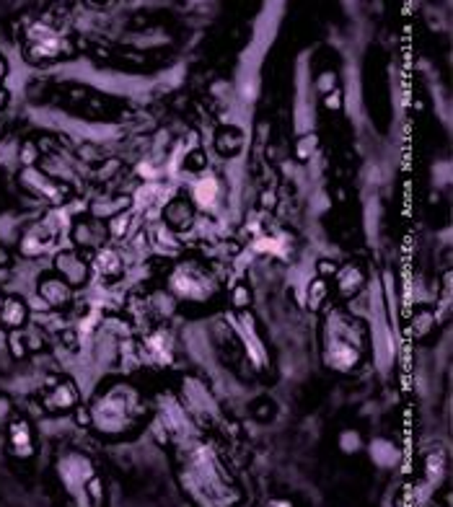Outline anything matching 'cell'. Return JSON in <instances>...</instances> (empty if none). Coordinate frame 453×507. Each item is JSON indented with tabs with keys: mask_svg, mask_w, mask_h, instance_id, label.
I'll return each mask as SVG.
<instances>
[{
	"mask_svg": "<svg viewBox=\"0 0 453 507\" xmlns=\"http://www.w3.org/2000/svg\"><path fill=\"white\" fill-rule=\"evenodd\" d=\"M321 360L329 370L350 375L362 365L368 354V329L360 318L344 308H329L321 318Z\"/></svg>",
	"mask_w": 453,
	"mask_h": 507,
	"instance_id": "cell-1",
	"label": "cell"
},
{
	"mask_svg": "<svg viewBox=\"0 0 453 507\" xmlns=\"http://www.w3.org/2000/svg\"><path fill=\"white\" fill-rule=\"evenodd\" d=\"M181 481L202 507H231L238 499V489L233 487L215 451L199 440L187 445V466Z\"/></svg>",
	"mask_w": 453,
	"mask_h": 507,
	"instance_id": "cell-2",
	"label": "cell"
},
{
	"mask_svg": "<svg viewBox=\"0 0 453 507\" xmlns=\"http://www.w3.org/2000/svg\"><path fill=\"white\" fill-rule=\"evenodd\" d=\"M143 396L130 380H112L91 398V427L104 437H125L140 425Z\"/></svg>",
	"mask_w": 453,
	"mask_h": 507,
	"instance_id": "cell-3",
	"label": "cell"
},
{
	"mask_svg": "<svg viewBox=\"0 0 453 507\" xmlns=\"http://www.w3.org/2000/svg\"><path fill=\"white\" fill-rule=\"evenodd\" d=\"M166 288L171 292V298L190 303V306H202V303H210L215 298L217 282L208 267H202L194 259H184V262L171 267Z\"/></svg>",
	"mask_w": 453,
	"mask_h": 507,
	"instance_id": "cell-4",
	"label": "cell"
},
{
	"mask_svg": "<svg viewBox=\"0 0 453 507\" xmlns=\"http://www.w3.org/2000/svg\"><path fill=\"white\" fill-rule=\"evenodd\" d=\"M57 479L68 492V497L72 499V507H93L89 497V481L96 476V466L86 453L81 451H68L57 458Z\"/></svg>",
	"mask_w": 453,
	"mask_h": 507,
	"instance_id": "cell-5",
	"label": "cell"
},
{
	"mask_svg": "<svg viewBox=\"0 0 453 507\" xmlns=\"http://www.w3.org/2000/svg\"><path fill=\"white\" fill-rule=\"evenodd\" d=\"M24 52L29 63H54L72 52L70 39L45 21L29 24L24 31Z\"/></svg>",
	"mask_w": 453,
	"mask_h": 507,
	"instance_id": "cell-6",
	"label": "cell"
},
{
	"mask_svg": "<svg viewBox=\"0 0 453 507\" xmlns=\"http://www.w3.org/2000/svg\"><path fill=\"white\" fill-rule=\"evenodd\" d=\"M228 324L233 326L236 336L241 339L244 344V352L249 357L256 370H264L267 365H270V357H267V344L264 339L259 336V329H256V321L249 311H233L231 316H228Z\"/></svg>",
	"mask_w": 453,
	"mask_h": 507,
	"instance_id": "cell-7",
	"label": "cell"
},
{
	"mask_svg": "<svg viewBox=\"0 0 453 507\" xmlns=\"http://www.w3.org/2000/svg\"><path fill=\"white\" fill-rule=\"evenodd\" d=\"M158 419H161V425L166 427V432L171 435L174 440H179V443H194L197 437V427H194V419L190 416V412L184 409V404H181L176 396H166L163 393L161 398H158Z\"/></svg>",
	"mask_w": 453,
	"mask_h": 507,
	"instance_id": "cell-8",
	"label": "cell"
},
{
	"mask_svg": "<svg viewBox=\"0 0 453 507\" xmlns=\"http://www.w3.org/2000/svg\"><path fill=\"white\" fill-rule=\"evenodd\" d=\"M190 197L192 208H197L205 215H215L217 210L223 208V202H226V184H223V179L215 171L202 169V173L192 181Z\"/></svg>",
	"mask_w": 453,
	"mask_h": 507,
	"instance_id": "cell-9",
	"label": "cell"
},
{
	"mask_svg": "<svg viewBox=\"0 0 453 507\" xmlns=\"http://www.w3.org/2000/svg\"><path fill=\"white\" fill-rule=\"evenodd\" d=\"M16 181L26 194L42 199V202H49V205H60L65 199V194H68V189H65L60 181H54L49 173L39 171L36 166H21Z\"/></svg>",
	"mask_w": 453,
	"mask_h": 507,
	"instance_id": "cell-10",
	"label": "cell"
},
{
	"mask_svg": "<svg viewBox=\"0 0 453 507\" xmlns=\"http://www.w3.org/2000/svg\"><path fill=\"white\" fill-rule=\"evenodd\" d=\"M54 272L75 290V288H83L91 280V262L78 249H63V251H57V256H54Z\"/></svg>",
	"mask_w": 453,
	"mask_h": 507,
	"instance_id": "cell-11",
	"label": "cell"
},
{
	"mask_svg": "<svg viewBox=\"0 0 453 507\" xmlns=\"http://www.w3.org/2000/svg\"><path fill=\"white\" fill-rule=\"evenodd\" d=\"M36 295H39V300L47 308H52V311H63V308H68L72 303V288L57 272H47V274L39 277V282H36Z\"/></svg>",
	"mask_w": 453,
	"mask_h": 507,
	"instance_id": "cell-12",
	"label": "cell"
},
{
	"mask_svg": "<svg viewBox=\"0 0 453 507\" xmlns=\"http://www.w3.org/2000/svg\"><path fill=\"white\" fill-rule=\"evenodd\" d=\"M8 448L16 458H31L36 453V440H34V430L29 425L26 419H10L8 425Z\"/></svg>",
	"mask_w": 453,
	"mask_h": 507,
	"instance_id": "cell-13",
	"label": "cell"
},
{
	"mask_svg": "<svg viewBox=\"0 0 453 507\" xmlns=\"http://www.w3.org/2000/svg\"><path fill=\"white\" fill-rule=\"evenodd\" d=\"M78 398L81 396H78V389L72 380H54L52 389L45 393V409L47 412H72L78 407Z\"/></svg>",
	"mask_w": 453,
	"mask_h": 507,
	"instance_id": "cell-14",
	"label": "cell"
},
{
	"mask_svg": "<svg viewBox=\"0 0 453 507\" xmlns=\"http://www.w3.org/2000/svg\"><path fill=\"white\" fill-rule=\"evenodd\" d=\"M143 357L148 362H153V365H171L174 360V336L169 332H153V334L145 336L143 342Z\"/></svg>",
	"mask_w": 453,
	"mask_h": 507,
	"instance_id": "cell-15",
	"label": "cell"
},
{
	"mask_svg": "<svg viewBox=\"0 0 453 507\" xmlns=\"http://www.w3.org/2000/svg\"><path fill=\"white\" fill-rule=\"evenodd\" d=\"M57 238V235L47 228L45 220H39V223H34V226L29 228L26 233L21 235V241H18V251L24 254V256H29V259H34V256H42V254L52 246V241Z\"/></svg>",
	"mask_w": 453,
	"mask_h": 507,
	"instance_id": "cell-16",
	"label": "cell"
},
{
	"mask_svg": "<svg viewBox=\"0 0 453 507\" xmlns=\"http://www.w3.org/2000/svg\"><path fill=\"white\" fill-rule=\"evenodd\" d=\"M91 272H96L104 280H117L125 272V256L114 249V246H101L93 251V262H91Z\"/></svg>",
	"mask_w": 453,
	"mask_h": 507,
	"instance_id": "cell-17",
	"label": "cell"
},
{
	"mask_svg": "<svg viewBox=\"0 0 453 507\" xmlns=\"http://www.w3.org/2000/svg\"><path fill=\"white\" fill-rule=\"evenodd\" d=\"M335 285H337V292H339L344 300L355 298V295L365 288V270L355 262L342 264V267H337V272H335Z\"/></svg>",
	"mask_w": 453,
	"mask_h": 507,
	"instance_id": "cell-18",
	"label": "cell"
},
{
	"mask_svg": "<svg viewBox=\"0 0 453 507\" xmlns=\"http://www.w3.org/2000/svg\"><path fill=\"white\" fill-rule=\"evenodd\" d=\"M72 244L86 251H96L107 244V228L93 220H78L72 226Z\"/></svg>",
	"mask_w": 453,
	"mask_h": 507,
	"instance_id": "cell-19",
	"label": "cell"
},
{
	"mask_svg": "<svg viewBox=\"0 0 453 507\" xmlns=\"http://www.w3.org/2000/svg\"><path fill=\"white\" fill-rule=\"evenodd\" d=\"M29 321V306L24 298H18V295H6L3 303H0V326L3 329H10V332H16L21 326Z\"/></svg>",
	"mask_w": 453,
	"mask_h": 507,
	"instance_id": "cell-20",
	"label": "cell"
},
{
	"mask_svg": "<svg viewBox=\"0 0 453 507\" xmlns=\"http://www.w3.org/2000/svg\"><path fill=\"white\" fill-rule=\"evenodd\" d=\"M151 241H153L155 249L163 254H179L181 246H184L179 238V231H174L166 220H161V223H155V226L151 228Z\"/></svg>",
	"mask_w": 453,
	"mask_h": 507,
	"instance_id": "cell-21",
	"label": "cell"
},
{
	"mask_svg": "<svg viewBox=\"0 0 453 507\" xmlns=\"http://www.w3.org/2000/svg\"><path fill=\"white\" fill-rule=\"evenodd\" d=\"M368 453H371V461L376 463V466H381V469L397 466V461H399L397 445L391 443V440H383V437L373 440V443L368 445Z\"/></svg>",
	"mask_w": 453,
	"mask_h": 507,
	"instance_id": "cell-22",
	"label": "cell"
},
{
	"mask_svg": "<svg viewBox=\"0 0 453 507\" xmlns=\"http://www.w3.org/2000/svg\"><path fill=\"white\" fill-rule=\"evenodd\" d=\"M215 148H217V153L236 155L241 148H244V135H241V130H238V127H223L220 135L215 137Z\"/></svg>",
	"mask_w": 453,
	"mask_h": 507,
	"instance_id": "cell-23",
	"label": "cell"
},
{
	"mask_svg": "<svg viewBox=\"0 0 453 507\" xmlns=\"http://www.w3.org/2000/svg\"><path fill=\"white\" fill-rule=\"evenodd\" d=\"M329 298V285H326V277H314L308 282L306 288V308L308 311H321V306Z\"/></svg>",
	"mask_w": 453,
	"mask_h": 507,
	"instance_id": "cell-24",
	"label": "cell"
},
{
	"mask_svg": "<svg viewBox=\"0 0 453 507\" xmlns=\"http://www.w3.org/2000/svg\"><path fill=\"white\" fill-rule=\"evenodd\" d=\"M445 476V455L443 453H430L425 461V479L430 487H438Z\"/></svg>",
	"mask_w": 453,
	"mask_h": 507,
	"instance_id": "cell-25",
	"label": "cell"
},
{
	"mask_svg": "<svg viewBox=\"0 0 453 507\" xmlns=\"http://www.w3.org/2000/svg\"><path fill=\"white\" fill-rule=\"evenodd\" d=\"M155 202H166V194H163V187L158 184V181H148L143 189L137 192L135 197V205L137 208H151V205H155Z\"/></svg>",
	"mask_w": 453,
	"mask_h": 507,
	"instance_id": "cell-26",
	"label": "cell"
},
{
	"mask_svg": "<svg viewBox=\"0 0 453 507\" xmlns=\"http://www.w3.org/2000/svg\"><path fill=\"white\" fill-rule=\"evenodd\" d=\"M285 246H288V238H280V235H259L252 244V249L259 254H277V256H282Z\"/></svg>",
	"mask_w": 453,
	"mask_h": 507,
	"instance_id": "cell-27",
	"label": "cell"
},
{
	"mask_svg": "<svg viewBox=\"0 0 453 507\" xmlns=\"http://www.w3.org/2000/svg\"><path fill=\"white\" fill-rule=\"evenodd\" d=\"M337 445H339V451L344 453V455H355V453H360L362 451V435L358 432V430H342L339 432V437H337Z\"/></svg>",
	"mask_w": 453,
	"mask_h": 507,
	"instance_id": "cell-28",
	"label": "cell"
},
{
	"mask_svg": "<svg viewBox=\"0 0 453 507\" xmlns=\"http://www.w3.org/2000/svg\"><path fill=\"white\" fill-rule=\"evenodd\" d=\"M130 223H132V212L130 210H119L117 215H112L109 217V223H107V231H109V235L112 238H125V233L130 231Z\"/></svg>",
	"mask_w": 453,
	"mask_h": 507,
	"instance_id": "cell-29",
	"label": "cell"
},
{
	"mask_svg": "<svg viewBox=\"0 0 453 507\" xmlns=\"http://www.w3.org/2000/svg\"><path fill=\"white\" fill-rule=\"evenodd\" d=\"M318 148V135L316 132H303V135L295 140V158L298 161H308V158H314V153H316Z\"/></svg>",
	"mask_w": 453,
	"mask_h": 507,
	"instance_id": "cell-30",
	"label": "cell"
},
{
	"mask_svg": "<svg viewBox=\"0 0 453 507\" xmlns=\"http://www.w3.org/2000/svg\"><path fill=\"white\" fill-rule=\"evenodd\" d=\"M316 91L321 93V96H326V93H332V91L339 88V75H337V70H321L316 75Z\"/></svg>",
	"mask_w": 453,
	"mask_h": 507,
	"instance_id": "cell-31",
	"label": "cell"
},
{
	"mask_svg": "<svg viewBox=\"0 0 453 507\" xmlns=\"http://www.w3.org/2000/svg\"><path fill=\"white\" fill-rule=\"evenodd\" d=\"M231 306H233L236 311H249V306H252V290L246 288L244 282H238V285L231 290Z\"/></svg>",
	"mask_w": 453,
	"mask_h": 507,
	"instance_id": "cell-32",
	"label": "cell"
},
{
	"mask_svg": "<svg viewBox=\"0 0 453 507\" xmlns=\"http://www.w3.org/2000/svg\"><path fill=\"white\" fill-rule=\"evenodd\" d=\"M433 324H435V316H433V313H427V311H420V313H417V318H415V332L420 336H425L427 329H430Z\"/></svg>",
	"mask_w": 453,
	"mask_h": 507,
	"instance_id": "cell-33",
	"label": "cell"
},
{
	"mask_svg": "<svg viewBox=\"0 0 453 507\" xmlns=\"http://www.w3.org/2000/svg\"><path fill=\"white\" fill-rule=\"evenodd\" d=\"M36 158H39V150H36V145L31 140L21 145V163L24 166H36Z\"/></svg>",
	"mask_w": 453,
	"mask_h": 507,
	"instance_id": "cell-34",
	"label": "cell"
},
{
	"mask_svg": "<svg viewBox=\"0 0 453 507\" xmlns=\"http://www.w3.org/2000/svg\"><path fill=\"white\" fill-rule=\"evenodd\" d=\"M324 109L326 111H339V109H342V91L337 88V91H332V93H326Z\"/></svg>",
	"mask_w": 453,
	"mask_h": 507,
	"instance_id": "cell-35",
	"label": "cell"
},
{
	"mask_svg": "<svg viewBox=\"0 0 453 507\" xmlns=\"http://www.w3.org/2000/svg\"><path fill=\"white\" fill-rule=\"evenodd\" d=\"M316 274L318 277H329V274H335L337 272V264L335 262H329V259H321V262L316 264Z\"/></svg>",
	"mask_w": 453,
	"mask_h": 507,
	"instance_id": "cell-36",
	"label": "cell"
},
{
	"mask_svg": "<svg viewBox=\"0 0 453 507\" xmlns=\"http://www.w3.org/2000/svg\"><path fill=\"white\" fill-rule=\"evenodd\" d=\"M75 422L81 427H91V414H89V409H83L81 404L75 407Z\"/></svg>",
	"mask_w": 453,
	"mask_h": 507,
	"instance_id": "cell-37",
	"label": "cell"
},
{
	"mask_svg": "<svg viewBox=\"0 0 453 507\" xmlns=\"http://www.w3.org/2000/svg\"><path fill=\"white\" fill-rule=\"evenodd\" d=\"M264 507H293V502L290 499H285V497H275V499H270Z\"/></svg>",
	"mask_w": 453,
	"mask_h": 507,
	"instance_id": "cell-38",
	"label": "cell"
},
{
	"mask_svg": "<svg viewBox=\"0 0 453 507\" xmlns=\"http://www.w3.org/2000/svg\"><path fill=\"white\" fill-rule=\"evenodd\" d=\"M6 104H8V91L6 88H0V111L6 109Z\"/></svg>",
	"mask_w": 453,
	"mask_h": 507,
	"instance_id": "cell-39",
	"label": "cell"
},
{
	"mask_svg": "<svg viewBox=\"0 0 453 507\" xmlns=\"http://www.w3.org/2000/svg\"><path fill=\"white\" fill-rule=\"evenodd\" d=\"M6 75H8V63L0 57V83H3V78H6Z\"/></svg>",
	"mask_w": 453,
	"mask_h": 507,
	"instance_id": "cell-40",
	"label": "cell"
},
{
	"mask_svg": "<svg viewBox=\"0 0 453 507\" xmlns=\"http://www.w3.org/2000/svg\"><path fill=\"white\" fill-rule=\"evenodd\" d=\"M89 3H91V6H107L109 0H89Z\"/></svg>",
	"mask_w": 453,
	"mask_h": 507,
	"instance_id": "cell-41",
	"label": "cell"
},
{
	"mask_svg": "<svg viewBox=\"0 0 453 507\" xmlns=\"http://www.w3.org/2000/svg\"><path fill=\"white\" fill-rule=\"evenodd\" d=\"M3 298H6V295H3V292H0V303H3Z\"/></svg>",
	"mask_w": 453,
	"mask_h": 507,
	"instance_id": "cell-42",
	"label": "cell"
}]
</instances>
